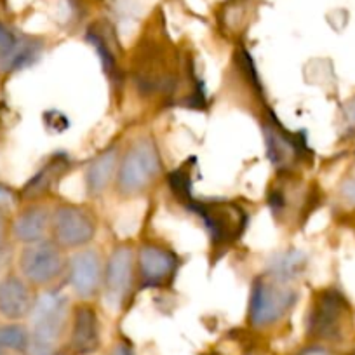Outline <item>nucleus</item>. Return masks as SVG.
I'll use <instances>...</instances> for the list:
<instances>
[{
  "label": "nucleus",
  "instance_id": "obj_12",
  "mask_svg": "<svg viewBox=\"0 0 355 355\" xmlns=\"http://www.w3.org/2000/svg\"><path fill=\"white\" fill-rule=\"evenodd\" d=\"M103 348V320L98 302H73L64 341L67 355H98Z\"/></svg>",
  "mask_w": 355,
  "mask_h": 355
},
{
  "label": "nucleus",
  "instance_id": "obj_14",
  "mask_svg": "<svg viewBox=\"0 0 355 355\" xmlns=\"http://www.w3.org/2000/svg\"><path fill=\"white\" fill-rule=\"evenodd\" d=\"M53 204L47 200L25 202L11 216V239L19 245L49 239Z\"/></svg>",
  "mask_w": 355,
  "mask_h": 355
},
{
  "label": "nucleus",
  "instance_id": "obj_17",
  "mask_svg": "<svg viewBox=\"0 0 355 355\" xmlns=\"http://www.w3.org/2000/svg\"><path fill=\"white\" fill-rule=\"evenodd\" d=\"M40 44L21 35L8 23L0 21V73H15L35 63Z\"/></svg>",
  "mask_w": 355,
  "mask_h": 355
},
{
  "label": "nucleus",
  "instance_id": "obj_5",
  "mask_svg": "<svg viewBox=\"0 0 355 355\" xmlns=\"http://www.w3.org/2000/svg\"><path fill=\"white\" fill-rule=\"evenodd\" d=\"M68 261L70 252L60 248L49 237L33 244L19 245L16 256V272L39 293L63 289L67 282Z\"/></svg>",
  "mask_w": 355,
  "mask_h": 355
},
{
  "label": "nucleus",
  "instance_id": "obj_11",
  "mask_svg": "<svg viewBox=\"0 0 355 355\" xmlns=\"http://www.w3.org/2000/svg\"><path fill=\"white\" fill-rule=\"evenodd\" d=\"M259 124H261L266 153L270 157L277 174L295 173L296 167L305 162L306 157L310 155V148L306 146L305 138L286 129L277 121L274 112L268 108L265 110Z\"/></svg>",
  "mask_w": 355,
  "mask_h": 355
},
{
  "label": "nucleus",
  "instance_id": "obj_13",
  "mask_svg": "<svg viewBox=\"0 0 355 355\" xmlns=\"http://www.w3.org/2000/svg\"><path fill=\"white\" fill-rule=\"evenodd\" d=\"M39 291L18 272H8L0 277V320L26 322L32 315Z\"/></svg>",
  "mask_w": 355,
  "mask_h": 355
},
{
  "label": "nucleus",
  "instance_id": "obj_3",
  "mask_svg": "<svg viewBox=\"0 0 355 355\" xmlns=\"http://www.w3.org/2000/svg\"><path fill=\"white\" fill-rule=\"evenodd\" d=\"M354 327V312L347 296L338 288H322L313 293L306 309L303 331L305 341L338 345L348 340Z\"/></svg>",
  "mask_w": 355,
  "mask_h": 355
},
{
  "label": "nucleus",
  "instance_id": "obj_20",
  "mask_svg": "<svg viewBox=\"0 0 355 355\" xmlns=\"http://www.w3.org/2000/svg\"><path fill=\"white\" fill-rule=\"evenodd\" d=\"M192 169H193V164H192V160H189V162H185L182 167L174 169L173 173L167 176L171 192H173V196L176 197V200H180V204H182V206L190 199V197H193Z\"/></svg>",
  "mask_w": 355,
  "mask_h": 355
},
{
  "label": "nucleus",
  "instance_id": "obj_23",
  "mask_svg": "<svg viewBox=\"0 0 355 355\" xmlns=\"http://www.w3.org/2000/svg\"><path fill=\"white\" fill-rule=\"evenodd\" d=\"M293 355H340L334 347L322 343H313V341H303V345H300Z\"/></svg>",
  "mask_w": 355,
  "mask_h": 355
},
{
  "label": "nucleus",
  "instance_id": "obj_4",
  "mask_svg": "<svg viewBox=\"0 0 355 355\" xmlns=\"http://www.w3.org/2000/svg\"><path fill=\"white\" fill-rule=\"evenodd\" d=\"M183 207L202 223L214 258H220L228 249L234 248L244 237L249 227L248 211L234 200L190 197Z\"/></svg>",
  "mask_w": 355,
  "mask_h": 355
},
{
  "label": "nucleus",
  "instance_id": "obj_22",
  "mask_svg": "<svg viewBox=\"0 0 355 355\" xmlns=\"http://www.w3.org/2000/svg\"><path fill=\"white\" fill-rule=\"evenodd\" d=\"M18 202H21L19 192L0 183V214H11V211L18 207Z\"/></svg>",
  "mask_w": 355,
  "mask_h": 355
},
{
  "label": "nucleus",
  "instance_id": "obj_7",
  "mask_svg": "<svg viewBox=\"0 0 355 355\" xmlns=\"http://www.w3.org/2000/svg\"><path fill=\"white\" fill-rule=\"evenodd\" d=\"M138 293L136 244L121 241L105 254V274L101 300L115 313L124 312Z\"/></svg>",
  "mask_w": 355,
  "mask_h": 355
},
{
  "label": "nucleus",
  "instance_id": "obj_26",
  "mask_svg": "<svg viewBox=\"0 0 355 355\" xmlns=\"http://www.w3.org/2000/svg\"><path fill=\"white\" fill-rule=\"evenodd\" d=\"M25 355H67V352H64V348H47L32 345Z\"/></svg>",
  "mask_w": 355,
  "mask_h": 355
},
{
  "label": "nucleus",
  "instance_id": "obj_6",
  "mask_svg": "<svg viewBox=\"0 0 355 355\" xmlns=\"http://www.w3.org/2000/svg\"><path fill=\"white\" fill-rule=\"evenodd\" d=\"M71 305H73V300L63 289L40 291L32 315L26 320L30 334H32V345L64 348Z\"/></svg>",
  "mask_w": 355,
  "mask_h": 355
},
{
  "label": "nucleus",
  "instance_id": "obj_27",
  "mask_svg": "<svg viewBox=\"0 0 355 355\" xmlns=\"http://www.w3.org/2000/svg\"><path fill=\"white\" fill-rule=\"evenodd\" d=\"M345 124L355 129V98L345 107Z\"/></svg>",
  "mask_w": 355,
  "mask_h": 355
},
{
  "label": "nucleus",
  "instance_id": "obj_28",
  "mask_svg": "<svg viewBox=\"0 0 355 355\" xmlns=\"http://www.w3.org/2000/svg\"><path fill=\"white\" fill-rule=\"evenodd\" d=\"M0 355H8V354H6V352H4V348H2V347H0Z\"/></svg>",
  "mask_w": 355,
  "mask_h": 355
},
{
  "label": "nucleus",
  "instance_id": "obj_19",
  "mask_svg": "<svg viewBox=\"0 0 355 355\" xmlns=\"http://www.w3.org/2000/svg\"><path fill=\"white\" fill-rule=\"evenodd\" d=\"M87 40L94 47L98 56H100L108 78L112 82H117L121 78V67H119V53H115L114 39H110V37L107 39V33L93 28L87 33Z\"/></svg>",
  "mask_w": 355,
  "mask_h": 355
},
{
  "label": "nucleus",
  "instance_id": "obj_9",
  "mask_svg": "<svg viewBox=\"0 0 355 355\" xmlns=\"http://www.w3.org/2000/svg\"><path fill=\"white\" fill-rule=\"evenodd\" d=\"M182 256L162 241H143L136 245V274L138 291L169 289L176 282Z\"/></svg>",
  "mask_w": 355,
  "mask_h": 355
},
{
  "label": "nucleus",
  "instance_id": "obj_15",
  "mask_svg": "<svg viewBox=\"0 0 355 355\" xmlns=\"http://www.w3.org/2000/svg\"><path fill=\"white\" fill-rule=\"evenodd\" d=\"M122 146L119 143H112L107 148L100 150L91 160H87L82 174L84 192L89 200H98L114 189L115 176L119 169Z\"/></svg>",
  "mask_w": 355,
  "mask_h": 355
},
{
  "label": "nucleus",
  "instance_id": "obj_16",
  "mask_svg": "<svg viewBox=\"0 0 355 355\" xmlns=\"http://www.w3.org/2000/svg\"><path fill=\"white\" fill-rule=\"evenodd\" d=\"M73 167V160L67 152H54L46 159V162L32 174L28 182L19 192L21 202H33V200H47V197L60 187L64 176Z\"/></svg>",
  "mask_w": 355,
  "mask_h": 355
},
{
  "label": "nucleus",
  "instance_id": "obj_21",
  "mask_svg": "<svg viewBox=\"0 0 355 355\" xmlns=\"http://www.w3.org/2000/svg\"><path fill=\"white\" fill-rule=\"evenodd\" d=\"M101 355H138V350L128 336L121 334V336H115L110 345L101 350Z\"/></svg>",
  "mask_w": 355,
  "mask_h": 355
},
{
  "label": "nucleus",
  "instance_id": "obj_18",
  "mask_svg": "<svg viewBox=\"0 0 355 355\" xmlns=\"http://www.w3.org/2000/svg\"><path fill=\"white\" fill-rule=\"evenodd\" d=\"M0 347L8 355H25L32 347L28 324L0 320Z\"/></svg>",
  "mask_w": 355,
  "mask_h": 355
},
{
  "label": "nucleus",
  "instance_id": "obj_8",
  "mask_svg": "<svg viewBox=\"0 0 355 355\" xmlns=\"http://www.w3.org/2000/svg\"><path fill=\"white\" fill-rule=\"evenodd\" d=\"M100 230L96 211L87 204L60 200L53 204L49 237L67 252L93 245Z\"/></svg>",
  "mask_w": 355,
  "mask_h": 355
},
{
  "label": "nucleus",
  "instance_id": "obj_2",
  "mask_svg": "<svg viewBox=\"0 0 355 355\" xmlns=\"http://www.w3.org/2000/svg\"><path fill=\"white\" fill-rule=\"evenodd\" d=\"M164 173V160L152 135L132 138L122 146L117 176L112 192L121 200L145 197L159 183Z\"/></svg>",
  "mask_w": 355,
  "mask_h": 355
},
{
  "label": "nucleus",
  "instance_id": "obj_25",
  "mask_svg": "<svg viewBox=\"0 0 355 355\" xmlns=\"http://www.w3.org/2000/svg\"><path fill=\"white\" fill-rule=\"evenodd\" d=\"M340 193L345 202L355 206V178H348L347 182H343Z\"/></svg>",
  "mask_w": 355,
  "mask_h": 355
},
{
  "label": "nucleus",
  "instance_id": "obj_24",
  "mask_svg": "<svg viewBox=\"0 0 355 355\" xmlns=\"http://www.w3.org/2000/svg\"><path fill=\"white\" fill-rule=\"evenodd\" d=\"M11 241V214H0V252Z\"/></svg>",
  "mask_w": 355,
  "mask_h": 355
},
{
  "label": "nucleus",
  "instance_id": "obj_10",
  "mask_svg": "<svg viewBox=\"0 0 355 355\" xmlns=\"http://www.w3.org/2000/svg\"><path fill=\"white\" fill-rule=\"evenodd\" d=\"M105 254L96 245L70 252L64 288L73 302H100L103 291Z\"/></svg>",
  "mask_w": 355,
  "mask_h": 355
},
{
  "label": "nucleus",
  "instance_id": "obj_1",
  "mask_svg": "<svg viewBox=\"0 0 355 355\" xmlns=\"http://www.w3.org/2000/svg\"><path fill=\"white\" fill-rule=\"evenodd\" d=\"M298 302V279L268 266L251 282L245 324L258 334L274 333L291 319Z\"/></svg>",
  "mask_w": 355,
  "mask_h": 355
}]
</instances>
